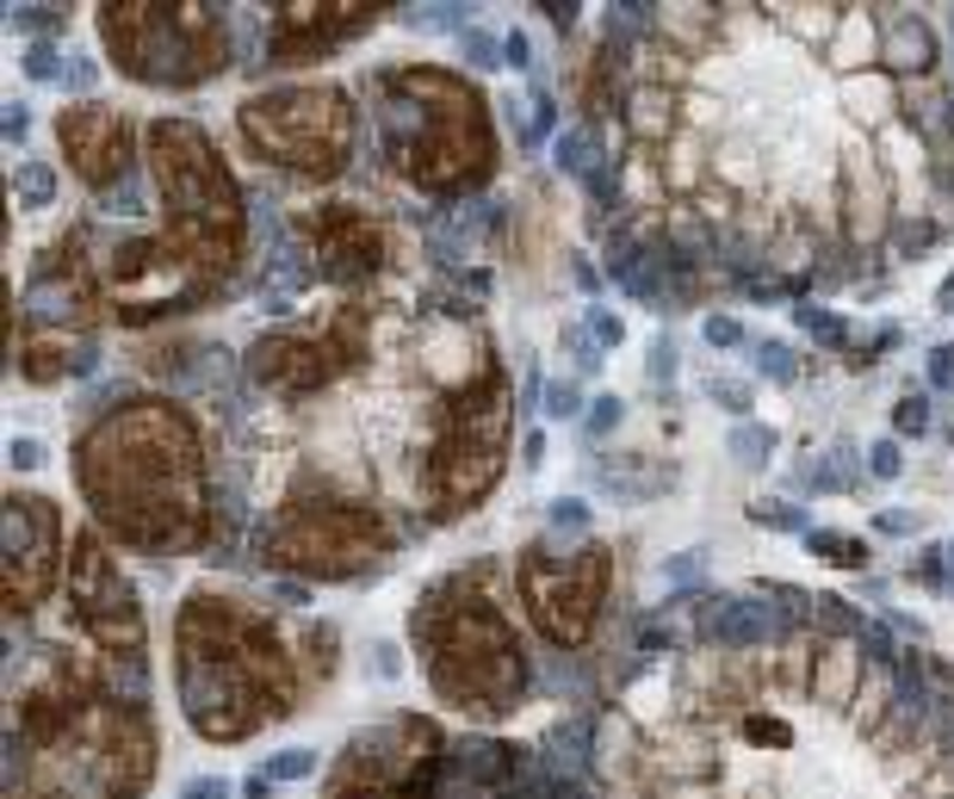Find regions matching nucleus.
Here are the masks:
<instances>
[{"mask_svg":"<svg viewBox=\"0 0 954 799\" xmlns=\"http://www.w3.org/2000/svg\"><path fill=\"white\" fill-rule=\"evenodd\" d=\"M856 639H861V651H868L874 663H899V644H892V632H887V627H868V620H861Z\"/></svg>","mask_w":954,"mask_h":799,"instance_id":"nucleus-33","label":"nucleus"},{"mask_svg":"<svg viewBox=\"0 0 954 799\" xmlns=\"http://www.w3.org/2000/svg\"><path fill=\"white\" fill-rule=\"evenodd\" d=\"M577 285H583V292H595V285H601V273H595L589 261H577Z\"/></svg>","mask_w":954,"mask_h":799,"instance_id":"nucleus-52","label":"nucleus"},{"mask_svg":"<svg viewBox=\"0 0 954 799\" xmlns=\"http://www.w3.org/2000/svg\"><path fill=\"white\" fill-rule=\"evenodd\" d=\"M373 25V7H280L273 32H266V63H304V56H323L335 50L347 32H366Z\"/></svg>","mask_w":954,"mask_h":799,"instance_id":"nucleus-8","label":"nucleus"},{"mask_svg":"<svg viewBox=\"0 0 954 799\" xmlns=\"http://www.w3.org/2000/svg\"><path fill=\"white\" fill-rule=\"evenodd\" d=\"M69 601L81 608V620L94 627L99 644H118L125 658H137V651H143L137 596H130V582L118 577V565L106 558V546H99L94 533L75 546V565H69Z\"/></svg>","mask_w":954,"mask_h":799,"instance_id":"nucleus-4","label":"nucleus"},{"mask_svg":"<svg viewBox=\"0 0 954 799\" xmlns=\"http://www.w3.org/2000/svg\"><path fill=\"white\" fill-rule=\"evenodd\" d=\"M620 416H626V403H620V397H595V403H589V416H583V434H589V440H608L614 434V428H620Z\"/></svg>","mask_w":954,"mask_h":799,"instance_id":"nucleus-26","label":"nucleus"},{"mask_svg":"<svg viewBox=\"0 0 954 799\" xmlns=\"http://www.w3.org/2000/svg\"><path fill=\"white\" fill-rule=\"evenodd\" d=\"M428 675L447 701H465L471 713H502V706L521 694V651L515 632L502 627L490 601H459L453 627L428 632Z\"/></svg>","mask_w":954,"mask_h":799,"instance_id":"nucleus-2","label":"nucleus"},{"mask_svg":"<svg viewBox=\"0 0 954 799\" xmlns=\"http://www.w3.org/2000/svg\"><path fill=\"white\" fill-rule=\"evenodd\" d=\"M99 211H112V218H137V211H143V174L137 168L118 174V180L99 192Z\"/></svg>","mask_w":954,"mask_h":799,"instance_id":"nucleus-19","label":"nucleus"},{"mask_svg":"<svg viewBox=\"0 0 954 799\" xmlns=\"http://www.w3.org/2000/svg\"><path fill=\"white\" fill-rule=\"evenodd\" d=\"M868 471H874V477H899V471H905L899 440H874V446H868Z\"/></svg>","mask_w":954,"mask_h":799,"instance_id":"nucleus-32","label":"nucleus"},{"mask_svg":"<svg viewBox=\"0 0 954 799\" xmlns=\"http://www.w3.org/2000/svg\"><path fill=\"white\" fill-rule=\"evenodd\" d=\"M918 527L923 521L911 515V508H887V515H880V533H918Z\"/></svg>","mask_w":954,"mask_h":799,"instance_id":"nucleus-46","label":"nucleus"},{"mask_svg":"<svg viewBox=\"0 0 954 799\" xmlns=\"http://www.w3.org/2000/svg\"><path fill=\"white\" fill-rule=\"evenodd\" d=\"M50 25H63L56 7H7V32L32 38V44H38V32H50Z\"/></svg>","mask_w":954,"mask_h":799,"instance_id":"nucleus-25","label":"nucleus"},{"mask_svg":"<svg viewBox=\"0 0 954 799\" xmlns=\"http://www.w3.org/2000/svg\"><path fill=\"white\" fill-rule=\"evenodd\" d=\"M892 428L905 440L930 434V397H899V409H892Z\"/></svg>","mask_w":954,"mask_h":799,"instance_id":"nucleus-28","label":"nucleus"},{"mask_svg":"<svg viewBox=\"0 0 954 799\" xmlns=\"http://www.w3.org/2000/svg\"><path fill=\"white\" fill-rule=\"evenodd\" d=\"M936 311H954V273L942 280V292H936Z\"/></svg>","mask_w":954,"mask_h":799,"instance_id":"nucleus-53","label":"nucleus"},{"mask_svg":"<svg viewBox=\"0 0 954 799\" xmlns=\"http://www.w3.org/2000/svg\"><path fill=\"white\" fill-rule=\"evenodd\" d=\"M930 385H936V391L954 385V347H930Z\"/></svg>","mask_w":954,"mask_h":799,"instance_id":"nucleus-45","label":"nucleus"},{"mask_svg":"<svg viewBox=\"0 0 954 799\" xmlns=\"http://www.w3.org/2000/svg\"><path fill=\"white\" fill-rule=\"evenodd\" d=\"M106 44L125 75L192 87L223 69V13L218 7H106Z\"/></svg>","mask_w":954,"mask_h":799,"instance_id":"nucleus-1","label":"nucleus"},{"mask_svg":"<svg viewBox=\"0 0 954 799\" xmlns=\"http://www.w3.org/2000/svg\"><path fill=\"white\" fill-rule=\"evenodd\" d=\"M806 546H813L818 558H830V565H843V570H861V565H868V546H861V539H849V533L813 527V533H806Z\"/></svg>","mask_w":954,"mask_h":799,"instance_id":"nucleus-15","label":"nucleus"},{"mask_svg":"<svg viewBox=\"0 0 954 799\" xmlns=\"http://www.w3.org/2000/svg\"><path fill=\"white\" fill-rule=\"evenodd\" d=\"M751 521H756V527H775V533H799V539L813 533L806 508H794V502H756V508H751Z\"/></svg>","mask_w":954,"mask_h":799,"instance_id":"nucleus-20","label":"nucleus"},{"mask_svg":"<svg viewBox=\"0 0 954 799\" xmlns=\"http://www.w3.org/2000/svg\"><path fill=\"white\" fill-rule=\"evenodd\" d=\"M948 565H954V546H948Z\"/></svg>","mask_w":954,"mask_h":799,"instance_id":"nucleus-54","label":"nucleus"},{"mask_svg":"<svg viewBox=\"0 0 954 799\" xmlns=\"http://www.w3.org/2000/svg\"><path fill=\"white\" fill-rule=\"evenodd\" d=\"M242 793H249V799H266V793H273V781H266V775H261V768H254V775H249V781H242Z\"/></svg>","mask_w":954,"mask_h":799,"instance_id":"nucleus-49","label":"nucleus"},{"mask_svg":"<svg viewBox=\"0 0 954 799\" xmlns=\"http://www.w3.org/2000/svg\"><path fill=\"white\" fill-rule=\"evenodd\" d=\"M56 570V515L38 496H7V608H32Z\"/></svg>","mask_w":954,"mask_h":799,"instance_id":"nucleus-6","label":"nucleus"},{"mask_svg":"<svg viewBox=\"0 0 954 799\" xmlns=\"http://www.w3.org/2000/svg\"><path fill=\"white\" fill-rule=\"evenodd\" d=\"M813 613H818V627H830V632H861V613H849V601H837V596H818Z\"/></svg>","mask_w":954,"mask_h":799,"instance_id":"nucleus-30","label":"nucleus"},{"mask_svg":"<svg viewBox=\"0 0 954 799\" xmlns=\"http://www.w3.org/2000/svg\"><path fill=\"white\" fill-rule=\"evenodd\" d=\"M794 323L813 335V341H825V347H849V323L837 311H825V304H799Z\"/></svg>","mask_w":954,"mask_h":799,"instance_id":"nucleus-17","label":"nucleus"},{"mask_svg":"<svg viewBox=\"0 0 954 799\" xmlns=\"http://www.w3.org/2000/svg\"><path fill=\"white\" fill-rule=\"evenodd\" d=\"M644 378H651V391H658V385L670 391V385H675V335H670V329H663L658 341H651V360H644Z\"/></svg>","mask_w":954,"mask_h":799,"instance_id":"nucleus-27","label":"nucleus"},{"mask_svg":"<svg viewBox=\"0 0 954 799\" xmlns=\"http://www.w3.org/2000/svg\"><path fill=\"white\" fill-rule=\"evenodd\" d=\"M7 465H13V471H38V465H44V440H32V434L7 440Z\"/></svg>","mask_w":954,"mask_h":799,"instance_id":"nucleus-35","label":"nucleus"},{"mask_svg":"<svg viewBox=\"0 0 954 799\" xmlns=\"http://www.w3.org/2000/svg\"><path fill=\"white\" fill-rule=\"evenodd\" d=\"M242 130L292 174H335L347 161V99L335 87H280L242 106Z\"/></svg>","mask_w":954,"mask_h":799,"instance_id":"nucleus-3","label":"nucleus"},{"mask_svg":"<svg viewBox=\"0 0 954 799\" xmlns=\"http://www.w3.org/2000/svg\"><path fill=\"white\" fill-rule=\"evenodd\" d=\"M316 261H323L329 280H360V273H373L385 261V249H378V230L360 211L329 204V218H316Z\"/></svg>","mask_w":954,"mask_h":799,"instance_id":"nucleus-9","label":"nucleus"},{"mask_svg":"<svg viewBox=\"0 0 954 799\" xmlns=\"http://www.w3.org/2000/svg\"><path fill=\"white\" fill-rule=\"evenodd\" d=\"M25 81H56V44L50 38H38V44H25Z\"/></svg>","mask_w":954,"mask_h":799,"instance_id":"nucleus-31","label":"nucleus"},{"mask_svg":"<svg viewBox=\"0 0 954 799\" xmlns=\"http://www.w3.org/2000/svg\"><path fill=\"white\" fill-rule=\"evenodd\" d=\"M583 187H589V199H614V192H620V168H614V161H608V168H589V174H583Z\"/></svg>","mask_w":954,"mask_h":799,"instance_id":"nucleus-43","label":"nucleus"},{"mask_svg":"<svg viewBox=\"0 0 954 799\" xmlns=\"http://www.w3.org/2000/svg\"><path fill=\"white\" fill-rule=\"evenodd\" d=\"M403 25L416 32H465V7H403Z\"/></svg>","mask_w":954,"mask_h":799,"instance_id":"nucleus-22","label":"nucleus"},{"mask_svg":"<svg viewBox=\"0 0 954 799\" xmlns=\"http://www.w3.org/2000/svg\"><path fill=\"white\" fill-rule=\"evenodd\" d=\"M261 775L273 787H280V781H311V775H316V750H280V756H266Z\"/></svg>","mask_w":954,"mask_h":799,"instance_id":"nucleus-21","label":"nucleus"},{"mask_svg":"<svg viewBox=\"0 0 954 799\" xmlns=\"http://www.w3.org/2000/svg\"><path fill=\"white\" fill-rule=\"evenodd\" d=\"M930 235H936L930 223H911V230H899V249H905V254H918V249H930Z\"/></svg>","mask_w":954,"mask_h":799,"instance_id":"nucleus-48","label":"nucleus"},{"mask_svg":"<svg viewBox=\"0 0 954 799\" xmlns=\"http://www.w3.org/2000/svg\"><path fill=\"white\" fill-rule=\"evenodd\" d=\"M725 446H732L737 465H768V453H775V428H763V422H737Z\"/></svg>","mask_w":954,"mask_h":799,"instance_id":"nucleus-16","label":"nucleus"},{"mask_svg":"<svg viewBox=\"0 0 954 799\" xmlns=\"http://www.w3.org/2000/svg\"><path fill=\"white\" fill-rule=\"evenodd\" d=\"M601 570H608V551H601V546H583L570 565H558V577H546L539 551H527V565H521V589H527L533 613H539V627H546L552 639L577 644L583 632H589L595 596H601Z\"/></svg>","mask_w":954,"mask_h":799,"instance_id":"nucleus-5","label":"nucleus"},{"mask_svg":"<svg viewBox=\"0 0 954 799\" xmlns=\"http://www.w3.org/2000/svg\"><path fill=\"white\" fill-rule=\"evenodd\" d=\"M552 161H558L564 174H577V180H583V174H589L595 161H608V156H595L589 130H577V125H570V130H558V137H552Z\"/></svg>","mask_w":954,"mask_h":799,"instance_id":"nucleus-13","label":"nucleus"},{"mask_svg":"<svg viewBox=\"0 0 954 799\" xmlns=\"http://www.w3.org/2000/svg\"><path fill=\"white\" fill-rule=\"evenodd\" d=\"M849 477H861V471H856V459H849V446H837V453H825L813 471H799L794 490H806V496H825V490H843Z\"/></svg>","mask_w":954,"mask_h":799,"instance_id":"nucleus-12","label":"nucleus"},{"mask_svg":"<svg viewBox=\"0 0 954 799\" xmlns=\"http://www.w3.org/2000/svg\"><path fill=\"white\" fill-rule=\"evenodd\" d=\"M589 744H595V719H583V713H577V719H564L558 732L546 737V750H552V756H546V768L570 781V775L583 768V756H589Z\"/></svg>","mask_w":954,"mask_h":799,"instance_id":"nucleus-11","label":"nucleus"},{"mask_svg":"<svg viewBox=\"0 0 954 799\" xmlns=\"http://www.w3.org/2000/svg\"><path fill=\"white\" fill-rule=\"evenodd\" d=\"M521 453H527L521 465H539V459H546V440H539V434H527V440H521Z\"/></svg>","mask_w":954,"mask_h":799,"instance_id":"nucleus-50","label":"nucleus"},{"mask_svg":"<svg viewBox=\"0 0 954 799\" xmlns=\"http://www.w3.org/2000/svg\"><path fill=\"white\" fill-rule=\"evenodd\" d=\"M751 354H756V372H763L768 385H794V378H799V366H794V347H787V341H775V335L751 341Z\"/></svg>","mask_w":954,"mask_h":799,"instance_id":"nucleus-18","label":"nucleus"},{"mask_svg":"<svg viewBox=\"0 0 954 799\" xmlns=\"http://www.w3.org/2000/svg\"><path fill=\"white\" fill-rule=\"evenodd\" d=\"M577 409H583L577 378H552V385H546V416H552V422H570Z\"/></svg>","mask_w":954,"mask_h":799,"instance_id":"nucleus-29","label":"nucleus"},{"mask_svg":"<svg viewBox=\"0 0 954 799\" xmlns=\"http://www.w3.org/2000/svg\"><path fill=\"white\" fill-rule=\"evenodd\" d=\"M663 106H670L663 94H639V125H658L663 130Z\"/></svg>","mask_w":954,"mask_h":799,"instance_id":"nucleus-47","label":"nucleus"},{"mask_svg":"<svg viewBox=\"0 0 954 799\" xmlns=\"http://www.w3.org/2000/svg\"><path fill=\"white\" fill-rule=\"evenodd\" d=\"M546 19H552V25H558V32H564V25L577 19V7H570V0H564V7H546Z\"/></svg>","mask_w":954,"mask_h":799,"instance_id":"nucleus-51","label":"nucleus"},{"mask_svg":"<svg viewBox=\"0 0 954 799\" xmlns=\"http://www.w3.org/2000/svg\"><path fill=\"white\" fill-rule=\"evenodd\" d=\"M25 130H32V106H25V99H13V106L0 112V137H7V143H25Z\"/></svg>","mask_w":954,"mask_h":799,"instance_id":"nucleus-39","label":"nucleus"},{"mask_svg":"<svg viewBox=\"0 0 954 799\" xmlns=\"http://www.w3.org/2000/svg\"><path fill=\"white\" fill-rule=\"evenodd\" d=\"M706 341H713V347H744V323H737V316H706Z\"/></svg>","mask_w":954,"mask_h":799,"instance_id":"nucleus-38","label":"nucleus"},{"mask_svg":"<svg viewBox=\"0 0 954 799\" xmlns=\"http://www.w3.org/2000/svg\"><path fill=\"white\" fill-rule=\"evenodd\" d=\"M948 32H954V25H948Z\"/></svg>","mask_w":954,"mask_h":799,"instance_id":"nucleus-55","label":"nucleus"},{"mask_svg":"<svg viewBox=\"0 0 954 799\" xmlns=\"http://www.w3.org/2000/svg\"><path fill=\"white\" fill-rule=\"evenodd\" d=\"M589 341L595 347H620L626 341V323H620V316H608V311H589Z\"/></svg>","mask_w":954,"mask_h":799,"instance_id":"nucleus-37","label":"nucleus"},{"mask_svg":"<svg viewBox=\"0 0 954 799\" xmlns=\"http://www.w3.org/2000/svg\"><path fill=\"white\" fill-rule=\"evenodd\" d=\"M658 577L670 582V589H694V582L706 577V551H701V546L675 551V558H663V565H658Z\"/></svg>","mask_w":954,"mask_h":799,"instance_id":"nucleus-23","label":"nucleus"},{"mask_svg":"<svg viewBox=\"0 0 954 799\" xmlns=\"http://www.w3.org/2000/svg\"><path fill=\"white\" fill-rule=\"evenodd\" d=\"M373 675H378V682H397V675H403V658H397V644H391V639H378V644H373Z\"/></svg>","mask_w":954,"mask_h":799,"instance_id":"nucleus-42","label":"nucleus"},{"mask_svg":"<svg viewBox=\"0 0 954 799\" xmlns=\"http://www.w3.org/2000/svg\"><path fill=\"white\" fill-rule=\"evenodd\" d=\"M502 69H533V44H527V32H509V38H502Z\"/></svg>","mask_w":954,"mask_h":799,"instance_id":"nucleus-44","label":"nucleus"},{"mask_svg":"<svg viewBox=\"0 0 954 799\" xmlns=\"http://www.w3.org/2000/svg\"><path fill=\"white\" fill-rule=\"evenodd\" d=\"M56 137H63V149L75 156V174H81V180H94V187H112L118 174H130V130H125V118H118L112 106L63 112Z\"/></svg>","mask_w":954,"mask_h":799,"instance_id":"nucleus-7","label":"nucleus"},{"mask_svg":"<svg viewBox=\"0 0 954 799\" xmlns=\"http://www.w3.org/2000/svg\"><path fill=\"white\" fill-rule=\"evenodd\" d=\"M880 32H887V56L899 69H930V63H936V44H930V32H923V19H911V13L899 19V13H892Z\"/></svg>","mask_w":954,"mask_h":799,"instance_id":"nucleus-10","label":"nucleus"},{"mask_svg":"<svg viewBox=\"0 0 954 799\" xmlns=\"http://www.w3.org/2000/svg\"><path fill=\"white\" fill-rule=\"evenodd\" d=\"M235 787L223 781V775H192L187 787H180V799H230Z\"/></svg>","mask_w":954,"mask_h":799,"instance_id":"nucleus-41","label":"nucleus"},{"mask_svg":"<svg viewBox=\"0 0 954 799\" xmlns=\"http://www.w3.org/2000/svg\"><path fill=\"white\" fill-rule=\"evenodd\" d=\"M459 56H465L471 69H502V38L478 32V25H465L459 32Z\"/></svg>","mask_w":954,"mask_h":799,"instance_id":"nucleus-24","label":"nucleus"},{"mask_svg":"<svg viewBox=\"0 0 954 799\" xmlns=\"http://www.w3.org/2000/svg\"><path fill=\"white\" fill-rule=\"evenodd\" d=\"M706 397L725 403V409H737V416L751 409V385H737V378H706Z\"/></svg>","mask_w":954,"mask_h":799,"instance_id":"nucleus-34","label":"nucleus"},{"mask_svg":"<svg viewBox=\"0 0 954 799\" xmlns=\"http://www.w3.org/2000/svg\"><path fill=\"white\" fill-rule=\"evenodd\" d=\"M94 81H99L94 56H69V69H63V87H69V94H94Z\"/></svg>","mask_w":954,"mask_h":799,"instance_id":"nucleus-36","label":"nucleus"},{"mask_svg":"<svg viewBox=\"0 0 954 799\" xmlns=\"http://www.w3.org/2000/svg\"><path fill=\"white\" fill-rule=\"evenodd\" d=\"M552 527H589V502H583V496H558V502H552Z\"/></svg>","mask_w":954,"mask_h":799,"instance_id":"nucleus-40","label":"nucleus"},{"mask_svg":"<svg viewBox=\"0 0 954 799\" xmlns=\"http://www.w3.org/2000/svg\"><path fill=\"white\" fill-rule=\"evenodd\" d=\"M13 192H19V204H50L56 199V174H50V161H13Z\"/></svg>","mask_w":954,"mask_h":799,"instance_id":"nucleus-14","label":"nucleus"}]
</instances>
